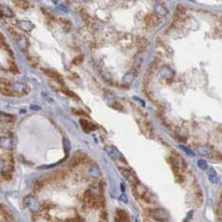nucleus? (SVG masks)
I'll use <instances>...</instances> for the list:
<instances>
[{
	"instance_id": "f257e3e1",
	"label": "nucleus",
	"mask_w": 222,
	"mask_h": 222,
	"mask_svg": "<svg viewBox=\"0 0 222 222\" xmlns=\"http://www.w3.org/2000/svg\"><path fill=\"white\" fill-rule=\"evenodd\" d=\"M9 32H11L13 40L15 41L16 46L18 47V49L20 50H22V51H24V52L28 51V46H30V42H28V38L25 35H23V34H21V33H19L17 31H9Z\"/></svg>"
},
{
	"instance_id": "f03ea898",
	"label": "nucleus",
	"mask_w": 222,
	"mask_h": 222,
	"mask_svg": "<svg viewBox=\"0 0 222 222\" xmlns=\"http://www.w3.org/2000/svg\"><path fill=\"white\" fill-rule=\"evenodd\" d=\"M9 88H11L14 96H25L30 92L28 86L22 82H11L9 83Z\"/></svg>"
},
{
	"instance_id": "7ed1b4c3",
	"label": "nucleus",
	"mask_w": 222,
	"mask_h": 222,
	"mask_svg": "<svg viewBox=\"0 0 222 222\" xmlns=\"http://www.w3.org/2000/svg\"><path fill=\"white\" fill-rule=\"evenodd\" d=\"M24 204H25L26 207H28L31 211L34 212V213H37V212L41 211L42 209V205L39 202V200H38L36 197L31 196H26L25 199H24Z\"/></svg>"
},
{
	"instance_id": "20e7f679",
	"label": "nucleus",
	"mask_w": 222,
	"mask_h": 222,
	"mask_svg": "<svg viewBox=\"0 0 222 222\" xmlns=\"http://www.w3.org/2000/svg\"><path fill=\"white\" fill-rule=\"evenodd\" d=\"M150 215L152 218L158 221V222H168L169 221V215L167 211L161 208H156L150 210Z\"/></svg>"
},
{
	"instance_id": "39448f33",
	"label": "nucleus",
	"mask_w": 222,
	"mask_h": 222,
	"mask_svg": "<svg viewBox=\"0 0 222 222\" xmlns=\"http://www.w3.org/2000/svg\"><path fill=\"white\" fill-rule=\"evenodd\" d=\"M84 200L85 204L90 208H95L99 205V199L97 197V195L93 194L90 190H86L84 194Z\"/></svg>"
},
{
	"instance_id": "423d86ee",
	"label": "nucleus",
	"mask_w": 222,
	"mask_h": 222,
	"mask_svg": "<svg viewBox=\"0 0 222 222\" xmlns=\"http://www.w3.org/2000/svg\"><path fill=\"white\" fill-rule=\"evenodd\" d=\"M120 171L123 174V176L125 177V180H127L133 186H137L139 184L138 178L132 170H130V169H127V168L120 167Z\"/></svg>"
},
{
	"instance_id": "0eeeda50",
	"label": "nucleus",
	"mask_w": 222,
	"mask_h": 222,
	"mask_svg": "<svg viewBox=\"0 0 222 222\" xmlns=\"http://www.w3.org/2000/svg\"><path fill=\"white\" fill-rule=\"evenodd\" d=\"M0 147L3 150H12L13 148V139L12 137L9 136H5V137H0Z\"/></svg>"
},
{
	"instance_id": "6e6552de",
	"label": "nucleus",
	"mask_w": 222,
	"mask_h": 222,
	"mask_svg": "<svg viewBox=\"0 0 222 222\" xmlns=\"http://www.w3.org/2000/svg\"><path fill=\"white\" fill-rule=\"evenodd\" d=\"M43 71H44V73L47 76L50 77V78H51L52 80L56 81L57 83H59L61 85L64 84V81H63V77L60 73H58L57 71L55 70H52V69H43Z\"/></svg>"
},
{
	"instance_id": "1a4fd4ad",
	"label": "nucleus",
	"mask_w": 222,
	"mask_h": 222,
	"mask_svg": "<svg viewBox=\"0 0 222 222\" xmlns=\"http://www.w3.org/2000/svg\"><path fill=\"white\" fill-rule=\"evenodd\" d=\"M16 25L17 27L20 28V30L24 31H27V32H30L31 31L33 28H34V24L31 21H27V20H17L16 21Z\"/></svg>"
},
{
	"instance_id": "9d476101",
	"label": "nucleus",
	"mask_w": 222,
	"mask_h": 222,
	"mask_svg": "<svg viewBox=\"0 0 222 222\" xmlns=\"http://www.w3.org/2000/svg\"><path fill=\"white\" fill-rule=\"evenodd\" d=\"M158 74H160V76L161 77L162 79L170 80L174 77V71L169 66H162L161 69H160Z\"/></svg>"
},
{
	"instance_id": "9b49d317",
	"label": "nucleus",
	"mask_w": 222,
	"mask_h": 222,
	"mask_svg": "<svg viewBox=\"0 0 222 222\" xmlns=\"http://www.w3.org/2000/svg\"><path fill=\"white\" fill-rule=\"evenodd\" d=\"M80 123H81V126L82 128L84 129V131L85 132H91V131H94V130L96 129V126L95 125L89 122V120H85V119H81L80 120Z\"/></svg>"
},
{
	"instance_id": "f8f14e48",
	"label": "nucleus",
	"mask_w": 222,
	"mask_h": 222,
	"mask_svg": "<svg viewBox=\"0 0 222 222\" xmlns=\"http://www.w3.org/2000/svg\"><path fill=\"white\" fill-rule=\"evenodd\" d=\"M135 77H136V72H135V71L131 70V71L126 72V73H125V74L123 75V84H125V85H130V84H131L132 82L134 81Z\"/></svg>"
},
{
	"instance_id": "ddd939ff",
	"label": "nucleus",
	"mask_w": 222,
	"mask_h": 222,
	"mask_svg": "<svg viewBox=\"0 0 222 222\" xmlns=\"http://www.w3.org/2000/svg\"><path fill=\"white\" fill-rule=\"evenodd\" d=\"M0 14H1L2 16L9 17V18H12L14 16V13L12 9L7 6H4V5H0Z\"/></svg>"
},
{
	"instance_id": "4468645a",
	"label": "nucleus",
	"mask_w": 222,
	"mask_h": 222,
	"mask_svg": "<svg viewBox=\"0 0 222 222\" xmlns=\"http://www.w3.org/2000/svg\"><path fill=\"white\" fill-rule=\"evenodd\" d=\"M154 9H155L156 14H158V15L161 16V17H165L167 14H168L167 9L164 7H163L162 5H160V4L154 5Z\"/></svg>"
},
{
	"instance_id": "2eb2a0df",
	"label": "nucleus",
	"mask_w": 222,
	"mask_h": 222,
	"mask_svg": "<svg viewBox=\"0 0 222 222\" xmlns=\"http://www.w3.org/2000/svg\"><path fill=\"white\" fill-rule=\"evenodd\" d=\"M169 163H170L171 168L173 169L175 175H177V174H180V166H178V163L176 157H170L169 158Z\"/></svg>"
},
{
	"instance_id": "dca6fc26",
	"label": "nucleus",
	"mask_w": 222,
	"mask_h": 222,
	"mask_svg": "<svg viewBox=\"0 0 222 222\" xmlns=\"http://www.w3.org/2000/svg\"><path fill=\"white\" fill-rule=\"evenodd\" d=\"M15 118L13 117L12 115L9 114H6L3 112H0V123H11L12 122H14Z\"/></svg>"
},
{
	"instance_id": "f3484780",
	"label": "nucleus",
	"mask_w": 222,
	"mask_h": 222,
	"mask_svg": "<svg viewBox=\"0 0 222 222\" xmlns=\"http://www.w3.org/2000/svg\"><path fill=\"white\" fill-rule=\"evenodd\" d=\"M208 170V177H209V180H210V181L212 182V183H218V175H216V172L215 171V169L214 168H209V169H207Z\"/></svg>"
},
{
	"instance_id": "a211bd4d",
	"label": "nucleus",
	"mask_w": 222,
	"mask_h": 222,
	"mask_svg": "<svg viewBox=\"0 0 222 222\" xmlns=\"http://www.w3.org/2000/svg\"><path fill=\"white\" fill-rule=\"evenodd\" d=\"M13 3L17 8L22 9H27L31 7L30 2H28L27 0H14Z\"/></svg>"
},
{
	"instance_id": "6ab92c4d",
	"label": "nucleus",
	"mask_w": 222,
	"mask_h": 222,
	"mask_svg": "<svg viewBox=\"0 0 222 222\" xmlns=\"http://www.w3.org/2000/svg\"><path fill=\"white\" fill-rule=\"evenodd\" d=\"M196 150H197V152H199V154H201V155H203V156H210L211 154L213 153L212 148L209 147V146H206V145L199 146Z\"/></svg>"
},
{
	"instance_id": "aec40b11",
	"label": "nucleus",
	"mask_w": 222,
	"mask_h": 222,
	"mask_svg": "<svg viewBox=\"0 0 222 222\" xmlns=\"http://www.w3.org/2000/svg\"><path fill=\"white\" fill-rule=\"evenodd\" d=\"M176 158H177V161L178 166H180V172L186 171V169H187V163H186V161H185L184 158H181L180 156H178V155L176 156Z\"/></svg>"
},
{
	"instance_id": "412c9836",
	"label": "nucleus",
	"mask_w": 222,
	"mask_h": 222,
	"mask_svg": "<svg viewBox=\"0 0 222 222\" xmlns=\"http://www.w3.org/2000/svg\"><path fill=\"white\" fill-rule=\"evenodd\" d=\"M195 201L197 205H201L202 201H203V196H202V193L199 189V187H197L195 192Z\"/></svg>"
},
{
	"instance_id": "4be33fe9",
	"label": "nucleus",
	"mask_w": 222,
	"mask_h": 222,
	"mask_svg": "<svg viewBox=\"0 0 222 222\" xmlns=\"http://www.w3.org/2000/svg\"><path fill=\"white\" fill-rule=\"evenodd\" d=\"M88 173H89V175H90L91 177H97L100 176V171H99V169H98L97 167L91 166V167L88 169Z\"/></svg>"
},
{
	"instance_id": "5701e85b",
	"label": "nucleus",
	"mask_w": 222,
	"mask_h": 222,
	"mask_svg": "<svg viewBox=\"0 0 222 222\" xmlns=\"http://www.w3.org/2000/svg\"><path fill=\"white\" fill-rule=\"evenodd\" d=\"M197 166H199L202 170H207L208 169V164L204 160H199L197 161Z\"/></svg>"
},
{
	"instance_id": "b1692460",
	"label": "nucleus",
	"mask_w": 222,
	"mask_h": 222,
	"mask_svg": "<svg viewBox=\"0 0 222 222\" xmlns=\"http://www.w3.org/2000/svg\"><path fill=\"white\" fill-rule=\"evenodd\" d=\"M180 148L182 149L183 151H184L187 155H189V156H192V157H194L195 156V154H194V152H193L192 150H190L189 148L188 147H186V146H184V145H180Z\"/></svg>"
},
{
	"instance_id": "393cba45",
	"label": "nucleus",
	"mask_w": 222,
	"mask_h": 222,
	"mask_svg": "<svg viewBox=\"0 0 222 222\" xmlns=\"http://www.w3.org/2000/svg\"><path fill=\"white\" fill-rule=\"evenodd\" d=\"M61 90H62L63 92H64L66 95L69 96V97H72V98H76V97H77V96H76L73 92H72V91H70L69 89H66V88H62Z\"/></svg>"
},
{
	"instance_id": "a878e982",
	"label": "nucleus",
	"mask_w": 222,
	"mask_h": 222,
	"mask_svg": "<svg viewBox=\"0 0 222 222\" xmlns=\"http://www.w3.org/2000/svg\"><path fill=\"white\" fill-rule=\"evenodd\" d=\"M64 147H65V151L69 153L70 150V142L69 139H64Z\"/></svg>"
},
{
	"instance_id": "bb28decb",
	"label": "nucleus",
	"mask_w": 222,
	"mask_h": 222,
	"mask_svg": "<svg viewBox=\"0 0 222 222\" xmlns=\"http://www.w3.org/2000/svg\"><path fill=\"white\" fill-rule=\"evenodd\" d=\"M83 56L82 55H79V56H77V57H75L74 59H73V61H72V63L73 64H75V65H79L80 63H82V61H83Z\"/></svg>"
},
{
	"instance_id": "cd10ccee",
	"label": "nucleus",
	"mask_w": 222,
	"mask_h": 222,
	"mask_svg": "<svg viewBox=\"0 0 222 222\" xmlns=\"http://www.w3.org/2000/svg\"><path fill=\"white\" fill-rule=\"evenodd\" d=\"M66 222H84V219H82L81 218H79V216H76V218L66 219Z\"/></svg>"
},
{
	"instance_id": "c85d7f7f",
	"label": "nucleus",
	"mask_w": 222,
	"mask_h": 222,
	"mask_svg": "<svg viewBox=\"0 0 222 222\" xmlns=\"http://www.w3.org/2000/svg\"><path fill=\"white\" fill-rule=\"evenodd\" d=\"M5 167H6V164H5L4 161L0 158V173H2V172H3V170L5 169Z\"/></svg>"
},
{
	"instance_id": "c756f323",
	"label": "nucleus",
	"mask_w": 222,
	"mask_h": 222,
	"mask_svg": "<svg viewBox=\"0 0 222 222\" xmlns=\"http://www.w3.org/2000/svg\"><path fill=\"white\" fill-rule=\"evenodd\" d=\"M59 9H61L62 12H69V9H67V7H66L65 5H63V4H61L60 6H59Z\"/></svg>"
},
{
	"instance_id": "7c9ffc66",
	"label": "nucleus",
	"mask_w": 222,
	"mask_h": 222,
	"mask_svg": "<svg viewBox=\"0 0 222 222\" xmlns=\"http://www.w3.org/2000/svg\"><path fill=\"white\" fill-rule=\"evenodd\" d=\"M192 216H193V211H191V212H189V213H188V215H187V216H186V218L184 219V222H188V221H189Z\"/></svg>"
},
{
	"instance_id": "2f4dec72",
	"label": "nucleus",
	"mask_w": 222,
	"mask_h": 222,
	"mask_svg": "<svg viewBox=\"0 0 222 222\" xmlns=\"http://www.w3.org/2000/svg\"><path fill=\"white\" fill-rule=\"evenodd\" d=\"M73 112L75 114H79V115H85L84 111H81V110H73Z\"/></svg>"
},
{
	"instance_id": "473e14b6",
	"label": "nucleus",
	"mask_w": 222,
	"mask_h": 222,
	"mask_svg": "<svg viewBox=\"0 0 222 222\" xmlns=\"http://www.w3.org/2000/svg\"><path fill=\"white\" fill-rule=\"evenodd\" d=\"M120 200H122V201H123L124 202V203H127V200H126V196H120Z\"/></svg>"
},
{
	"instance_id": "72a5a7b5",
	"label": "nucleus",
	"mask_w": 222,
	"mask_h": 222,
	"mask_svg": "<svg viewBox=\"0 0 222 222\" xmlns=\"http://www.w3.org/2000/svg\"><path fill=\"white\" fill-rule=\"evenodd\" d=\"M74 1L78 2V3H85V2L89 1V0H74Z\"/></svg>"
},
{
	"instance_id": "f704fd0d",
	"label": "nucleus",
	"mask_w": 222,
	"mask_h": 222,
	"mask_svg": "<svg viewBox=\"0 0 222 222\" xmlns=\"http://www.w3.org/2000/svg\"><path fill=\"white\" fill-rule=\"evenodd\" d=\"M31 109H33V110H39L40 107H33V105H32V107H31Z\"/></svg>"
},
{
	"instance_id": "c9c22d12",
	"label": "nucleus",
	"mask_w": 222,
	"mask_h": 222,
	"mask_svg": "<svg viewBox=\"0 0 222 222\" xmlns=\"http://www.w3.org/2000/svg\"><path fill=\"white\" fill-rule=\"evenodd\" d=\"M51 1H52V3H54V4L58 3V0H51Z\"/></svg>"
}]
</instances>
